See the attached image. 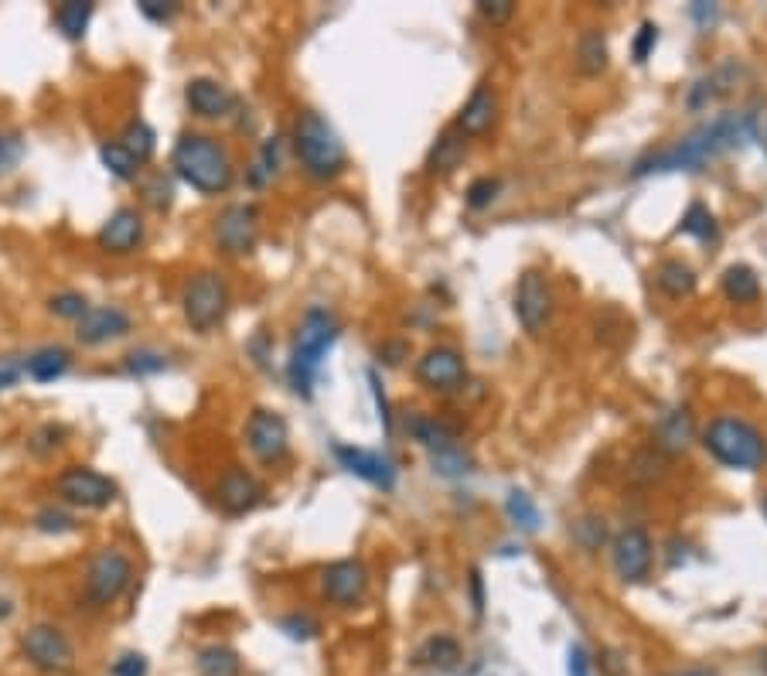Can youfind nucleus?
I'll use <instances>...</instances> for the list:
<instances>
[{
  "label": "nucleus",
  "mask_w": 767,
  "mask_h": 676,
  "mask_svg": "<svg viewBox=\"0 0 767 676\" xmlns=\"http://www.w3.org/2000/svg\"><path fill=\"white\" fill-rule=\"evenodd\" d=\"M750 141V121L747 113H723L716 121L703 124L700 131H693L690 137H682L679 144L644 157L638 162L634 175H652V171H696L703 168L713 157L737 150Z\"/></svg>",
  "instance_id": "nucleus-1"
},
{
  "label": "nucleus",
  "mask_w": 767,
  "mask_h": 676,
  "mask_svg": "<svg viewBox=\"0 0 767 676\" xmlns=\"http://www.w3.org/2000/svg\"><path fill=\"white\" fill-rule=\"evenodd\" d=\"M171 168L201 195H222L235 178L229 150L209 134H181L171 150Z\"/></svg>",
  "instance_id": "nucleus-2"
},
{
  "label": "nucleus",
  "mask_w": 767,
  "mask_h": 676,
  "mask_svg": "<svg viewBox=\"0 0 767 676\" xmlns=\"http://www.w3.org/2000/svg\"><path fill=\"white\" fill-rule=\"evenodd\" d=\"M335 339H338L335 314L325 311V308H311L304 314L297 335H294V349H291V360H287L291 386H294L297 396H304V401H311L321 363H325V355L335 345Z\"/></svg>",
  "instance_id": "nucleus-3"
},
{
  "label": "nucleus",
  "mask_w": 767,
  "mask_h": 676,
  "mask_svg": "<svg viewBox=\"0 0 767 676\" xmlns=\"http://www.w3.org/2000/svg\"><path fill=\"white\" fill-rule=\"evenodd\" d=\"M294 150L297 162L314 181H332L348 168V150L338 131L317 110H304L294 121Z\"/></svg>",
  "instance_id": "nucleus-4"
},
{
  "label": "nucleus",
  "mask_w": 767,
  "mask_h": 676,
  "mask_svg": "<svg viewBox=\"0 0 767 676\" xmlns=\"http://www.w3.org/2000/svg\"><path fill=\"white\" fill-rule=\"evenodd\" d=\"M703 445L726 468L757 471L767 461V441L754 424L740 417H716L703 434Z\"/></svg>",
  "instance_id": "nucleus-5"
},
{
  "label": "nucleus",
  "mask_w": 767,
  "mask_h": 676,
  "mask_svg": "<svg viewBox=\"0 0 767 676\" xmlns=\"http://www.w3.org/2000/svg\"><path fill=\"white\" fill-rule=\"evenodd\" d=\"M181 311L195 332H212L229 311V284L222 281V273L216 270L195 273L181 294Z\"/></svg>",
  "instance_id": "nucleus-6"
},
{
  "label": "nucleus",
  "mask_w": 767,
  "mask_h": 676,
  "mask_svg": "<svg viewBox=\"0 0 767 676\" xmlns=\"http://www.w3.org/2000/svg\"><path fill=\"white\" fill-rule=\"evenodd\" d=\"M134 581V561L116 547H106L99 550L93 561H90V571H86V599L96 605V609H106L113 605L119 594H124Z\"/></svg>",
  "instance_id": "nucleus-7"
},
{
  "label": "nucleus",
  "mask_w": 767,
  "mask_h": 676,
  "mask_svg": "<svg viewBox=\"0 0 767 676\" xmlns=\"http://www.w3.org/2000/svg\"><path fill=\"white\" fill-rule=\"evenodd\" d=\"M21 653L34 669L52 673V676L69 673L75 666V649L69 643V635L49 622H38L21 635Z\"/></svg>",
  "instance_id": "nucleus-8"
},
{
  "label": "nucleus",
  "mask_w": 767,
  "mask_h": 676,
  "mask_svg": "<svg viewBox=\"0 0 767 676\" xmlns=\"http://www.w3.org/2000/svg\"><path fill=\"white\" fill-rule=\"evenodd\" d=\"M55 492L69 506H83V509H106L116 499V482L99 475L96 468L86 465H72L55 479Z\"/></svg>",
  "instance_id": "nucleus-9"
},
{
  "label": "nucleus",
  "mask_w": 767,
  "mask_h": 676,
  "mask_svg": "<svg viewBox=\"0 0 767 676\" xmlns=\"http://www.w3.org/2000/svg\"><path fill=\"white\" fill-rule=\"evenodd\" d=\"M515 318L529 335H543L553 318V291L539 270H526L515 288Z\"/></svg>",
  "instance_id": "nucleus-10"
},
{
  "label": "nucleus",
  "mask_w": 767,
  "mask_h": 676,
  "mask_svg": "<svg viewBox=\"0 0 767 676\" xmlns=\"http://www.w3.org/2000/svg\"><path fill=\"white\" fill-rule=\"evenodd\" d=\"M246 445L253 451L256 461L263 465H276L284 461L287 451H291V430H287V420L280 417L276 410H253L250 414V424H246Z\"/></svg>",
  "instance_id": "nucleus-11"
},
{
  "label": "nucleus",
  "mask_w": 767,
  "mask_h": 676,
  "mask_svg": "<svg viewBox=\"0 0 767 676\" xmlns=\"http://www.w3.org/2000/svg\"><path fill=\"white\" fill-rule=\"evenodd\" d=\"M256 240H260V209L256 206H229L216 219V243L229 257L253 253Z\"/></svg>",
  "instance_id": "nucleus-12"
},
{
  "label": "nucleus",
  "mask_w": 767,
  "mask_h": 676,
  "mask_svg": "<svg viewBox=\"0 0 767 676\" xmlns=\"http://www.w3.org/2000/svg\"><path fill=\"white\" fill-rule=\"evenodd\" d=\"M611 553H614V571H618L621 581L638 584V581L649 578V571H652V537L644 533L641 527L621 530L614 537Z\"/></svg>",
  "instance_id": "nucleus-13"
},
{
  "label": "nucleus",
  "mask_w": 767,
  "mask_h": 676,
  "mask_svg": "<svg viewBox=\"0 0 767 676\" xmlns=\"http://www.w3.org/2000/svg\"><path fill=\"white\" fill-rule=\"evenodd\" d=\"M321 584H325V599L348 609L358 605L366 599V587H369V571L361 561H335L325 568L321 574Z\"/></svg>",
  "instance_id": "nucleus-14"
},
{
  "label": "nucleus",
  "mask_w": 767,
  "mask_h": 676,
  "mask_svg": "<svg viewBox=\"0 0 767 676\" xmlns=\"http://www.w3.org/2000/svg\"><path fill=\"white\" fill-rule=\"evenodd\" d=\"M467 370H464V360L461 352L448 349V345H437L430 352H423V360L417 363V379L427 386V389H440V393H451L464 383Z\"/></svg>",
  "instance_id": "nucleus-15"
},
{
  "label": "nucleus",
  "mask_w": 767,
  "mask_h": 676,
  "mask_svg": "<svg viewBox=\"0 0 767 676\" xmlns=\"http://www.w3.org/2000/svg\"><path fill=\"white\" fill-rule=\"evenodd\" d=\"M96 243H99V250H106V253H113V257L134 253V250L144 243V216H140L137 209H116V212L103 222V229H99V236H96Z\"/></svg>",
  "instance_id": "nucleus-16"
},
{
  "label": "nucleus",
  "mask_w": 767,
  "mask_h": 676,
  "mask_svg": "<svg viewBox=\"0 0 767 676\" xmlns=\"http://www.w3.org/2000/svg\"><path fill=\"white\" fill-rule=\"evenodd\" d=\"M335 458L342 461V468H348L358 479H366L376 489H392L396 486V465L392 458L379 455V451H366V448H351V445H335Z\"/></svg>",
  "instance_id": "nucleus-17"
},
{
  "label": "nucleus",
  "mask_w": 767,
  "mask_h": 676,
  "mask_svg": "<svg viewBox=\"0 0 767 676\" xmlns=\"http://www.w3.org/2000/svg\"><path fill=\"white\" fill-rule=\"evenodd\" d=\"M127 332H130V314L124 308H113V304L90 308L75 322V335L83 345H103V342H113V339H124Z\"/></svg>",
  "instance_id": "nucleus-18"
},
{
  "label": "nucleus",
  "mask_w": 767,
  "mask_h": 676,
  "mask_svg": "<svg viewBox=\"0 0 767 676\" xmlns=\"http://www.w3.org/2000/svg\"><path fill=\"white\" fill-rule=\"evenodd\" d=\"M185 100L191 106L195 116H201V121H225V116L235 110V93L222 83H216V79H191L188 90H185Z\"/></svg>",
  "instance_id": "nucleus-19"
},
{
  "label": "nucleus",
  "mask_w": 767,
  "mask_h": 676,
  "mask_svg": "<svg viewBox=\"0 0 767 676\" xmlns=\"http://www.w3.org/2000/svg\"><path fill=\"white\" fill-rule=\"evenodd\" d=\"M216 496H219V506H222L225 512L242 516V512L256 509L263 489H260V482L253 479V475H246L242 468H229V471L222 475V479H219Z\"/></svg>",
  "instance_id": "nucleus-20"
},
{
  "label": "nucleus",
  "mask_w": 767,
  "mask_h": 676,
  "mask_svg": "<svg viewBox=\"0 0 767 676\" xmlns=\"http://www.w3.org/2000/svg\"><path fill=\"white\" fill-rule=\"evenodd\" d=\"M495 113H498V100L488 86H477L471 93V100L464 103L461 116H458V134L461 137H481L495 124Z\"/></svg>",
  "instance_id": "nucleus-21"
},
{
  "label": "nucleus",
  "mask_w": 767,
  "mask_h": 676,
  "mask_svg": "<svg viewBox=\"0 0 767 676\" xmlns=\"http://www.w3.org/2000/svg\"><path fill=\"white\" fill-rule=\"evenodd\" d=\"M69 366H72V352L62 349V345H49V349H38L34 355H28L24 373H28L34 383H52V379L65 376Z\"/></svg>",
  "instance_id": "nucleus-22"
},
{
  "label": "nucleus",
  "mask_w": 767,
  "mask_h": 676,
  "mask_svg": "<svg viewBox=\"0 0 767 676\" xmlns=\"http://www.w3.org/2000/svg\"><path fill=\"white\" fill-rule=\"evenodd\" d=\"M655 437H659V448L665 451H685L693 441V417L685 414V410H669L659 427H655Z\"/></svg>",
  "instance_id": "nucleus-23"
},
{
  "label": "nucleus",
  "mask_w": 767,
  "mask_h": 676,
  "mask_svg": "<svg viewBox=\"0 0 767 676\" xmlns=\"http://www.w3.org/2000/svg\"><path fill=\"white\" fill-rule=\"evenodd\" d=\"M407 430L417 437V441H420L423 448H430L433 455H437V451L454 448V430H451V427H443V424H440V420H433V417L410 414V417H407Z\"/></svg>",
  "instance_id": "nucleus-24"
},
{
  "label": "nucleus",
  "mask_w": 767,
  "mask_h": 676,
  "mask_svg": "<svg viewBox=\"0 0 767 676\" xmlns=\"http://www.w3.org/2000/svg\"><path fill=\"white\" fill-rule=\"evenodd\" d=\"M577 69L584 75H600L603 69H608V42H603V34L597 28H587L580 34V42H577Z\"/></svg>",
  "instance_id": "nucleus-25"
},
{
  "label": "nucleus",
  "mask_w": 767,
  "mask_h": 676,
  "mask_svg": "<svg viewBox=\"0 0 767 676\" xmlns=\"http://www.w3.org/2000/svg\"><path fill=\"white\" fill-rule=\"evenodd\" d=\"M723 294L737 301V304H747V301H757L760 298V277L744 267V263H734V267H726L723 273Z\"/></svg>",
  "instance_id": "nucleus-26"
},
{
  "label": "nucleus",
  "mask_w": 767,
  "mask_h": 676,
  "mask_svg": "<svg viewBox=\"0 0 767 676\" xmlns=\"http://www.w3.org/2000/svg\"><path fill=\"white\" fill-rule=\"evenodd\" d=\"M93 4L90 0H65V4L55 8V24L65 38H72V42H78V38L86 34L90 28V18H93Z\"/></svg>",
  "instance_id": "nucleus-27"
},
{
  "label": "nucleus",
  "mask_w": 767,
  "mask_h": 676,
  "mask_svg": "<svg viewBox=\"0 0 767 676\" xmlns=\"http://www.w3.org/2000/svg\"><path fill=\"white\" fill-rule=\"evenodd\" d=\"M198 676H239L242 673V659L235 649L229 646H209L198 653Z\"/></svg>",
  "instance_id": "nucleus-28"
},
{
  "label": "nucleus",
  "mask_w": 767,
  "mask_h": 676,
  "mask_svg": "<svg viewBox=\"0 0 767 676\" xmlns=\"http://www.w3.org/2000/svg\"><path fill=\"white\" fill-rule=\"evenodd\" d=\"M417 663L430 669H454L461 663V646L451 635H433V639H427V646L417 653Z\"/></svg>",
  "instance_id": "nucleus-29"
},
{
  "label": "nucleus",
  "mask_w": 767,
  "mask_h": 676,
  "mask_svg": "<svg viewBox=\"0 0 767 676\" xmlns=\"http://www.w3.org/2000/svg\"><path fill=\"white\" fill-rule=\"evenodd\" d=\"M119 144L127 147V154L134 157V162L144 168L150 157H154V150H157V134H154V127L150 124H144V121H130L127 124V131H124V137H119Z\"/></svg>",
  "instance_id": "nucleus-30"
},
{
  "label": "nucleus",
  "mask_w": 767,
  "mask_h": 676,
  "mask_svg": "<svg viewBox=\"0 0 767 676\" xmlns=\"http://www.w3.org/2000/svg\"><path fill=\"white\" fill-rule=\"evenodd\" d=\"M659 288L669 298H690L696 291V273L685 267V263H679V260H669L659 270Z\"/></svg>",
  "instance_id": "nucleus-31"
},
{
  "label": "nucleus",
  "mask_w": 767,
  "mask_h": 676,
  "mask_svg": "<svg viewBox=\"0 0 767 676\" xmlns=\"http://www.w3.org/2000/svg\"><path fill=\"white\" fill-rule=\"evenodd\" d=\"M461 154H464V141L451 131V134H443V137L433 144L427 168H430L433 175H448V171H454V168H458Z\"/></svg>",
  "instance_id": "nucleus-32"
},
{
  "label": "nucleus",
  "mask_w": 767,
  "mask_h": 676,
  "mask_svg": "<svg viewBox=\"0 0 767 676\" xmlns=\"http://www.w3.org/2000/svg\"><path fill=\"white\" fill-rule=\"evenodd\" d=\"M505 512H508V520H512L518 530H526V533H536V530H539V509H536V502H533L529 492L512 489L508 499H505Z\"/></svg>",
  "instance_id": "nucleus-33"
},
{
  "label": "nucleus",
  "mask_w": 767,
  "mask_h": 676,
  "mask_svg": "<svg viewBox=\"0 0 767 676\" xmlns=\"http://www.w3.org/2000/svg\"><path fill=\"white\" fill-rule=\"evenodd\" d=\"M99 157H103L106 171H109L113 178H119V181H130V178H137V171H140V165L134 162V157L127 154V147L119 144V141L103 144V147H99Z\"/></svg>",
  "instance_id": "nucleus-34"
},
{
  "label": "nucleus",
  "mask_w": 767,
  "mask_h": 676,
  "mask_svg": "<svg viewBox=\"0 0 767 676\" xmlns=\"http://www.w3.org/2000/svg\"><path fill=\"white\" fill-rule=\"evenodd\" d=\"M679 232H685V236H696L700 243H716V219H713V212L706 209V206H690V212L682 216V226H679Z\"/></svg>",
  "instance_id": "nucleus-35"
},
{
  "label": "nucleus",
  "mask_w": 767,
  "mask_h": 676,
  "mask_svg": "<svg viewBox=\"0 0 767 676\" xmlns=\"http://www.w3.org/2000/svg\"><path fill=\"white\" fill-rule=\"evenodd\" d=\"M160 370H168V355H160L154 349H137L127 355V373H134V376H150Z\"/></svg>",
  "instance_id": "nucleus-36"
},
{
  "label": "nucleus",
  "mask_w": 767,
  "mask_h": 676,
  "mask_svg": "<svg viewBox=\"0 0 767 676\" xmlns=\"http://www.w3.org/2000/svg\"><path fill=\"white\" fill-rule=\"evenodd\" d=\"M276 168H280V137H270V141L263 144V150H260V162H256L250 181H253V185H266V181L276 175Z\"/></svg>",
  "instance_id": "nucleus-37"
},
{
  "label": "nucleus",
  "mask_w": 767,
  "mask_h": 676,
  "mask_svg": "<svg viewBox=\"0 0 767 676\" xmlns=\"http://www.w3.org/2000/svg\"><path fill=\"white\" fill-rule=\"evenodd\" d=\"M52 314H59V318H69V322H78V318H83L86 311H90V301L78 294V291H62V294H55L52 298Z\"/></svg>",
  "instance_id": "nucleus-38"
},
{
  "label": "nucleus",
  "mask_w": 767,
  "mask_h": 676,
  "mask_svg": "<svg viewBox=\"0 0 767 676\" xmlns=\"http://www.w3.org/2000/svg\"><path fill=\"white\" fill-rule=\"evenodd\" d=\"M171 195H175V188H171V178H168V175H154V178L144 185V198H147V202H150L157 212H165V209L171 206Z\"/></svg>",
  "instance_id": "nucleus-39"
},
{
  "label": "nucleus",
  "mask_w": 767,
  "mask_h": 676,
  "mask_svg": "<svg viewBox=\"0 0 767 676\" xmlns=\"http://www.w3.org/2000/svg\"><path fill=\"white\" fill-rule=\"evenodd\" d=\"M34 527L42 530V533H65V530H72L75 527V520L69 512H62V509H42L34 516Z\"/></svg>",
  "instance_id": "nucleus-40"
},
{
  "label": "nucleus",
  "mask_w": 767,
  "mask_h": 676,
  "mask_svg": "<svg viewBox=\"0 0 767 676\" xmlns=\"http://www.w3.org/2000/svg\"><path fill=\"white\" fill-rule=\"evenodd\" d=\"M137 8H140L144 18H150V21H157V24H165V21H171V18L178 14L175 0H137Z\"/></svg>",
  "instance_id": "nucleus-41"
},
{
  "label": "nucleus",
  "mask_w": 767,
  "mask_h": 676,
  "mask_svg": "<svg viewBox=\"0 0 767 676\" xmlns=\"http://www.w3.org/2000/svg\"><path fill=\"white\" fill-rule=\"evenodd\" d=\"M433 468L440 475H464L467 471V458L458 448H448V451H437L433 455Z\"/></svg>",
  "instance_id": "nucleus-42"
},
{
  "label": "nucleus",
  "mask_w": 767,
  "mask_h": 676,
  "mask_svg": "<svg viewBox=\"0 0 767 676\" xmlns=\"http://www.w3.org/2000/svg\"><path fill=\"white\" fill-rule=\"evenodd\" d=\"M477 14H481L484 21H492V24H505V21L515 14V4H512V0H481Z\"/></svg>",
  "instance_id": "nucleus-43"
},
{
  "label": "nucleus",
  "mask_w": 767,
  "mask_h": 676,
  "mask_svg": "<svg viewBox=\"0 0 767 676\" xmlns=\"http://www.w3.org/2000/svg\"><path fill=\"white\" fill-rule=\"evenodd\" d=\"M495 191H498V181L495 178H477L471 188H467V206L471 209H484L495 198Z\"/></svg>",
  "instance_id": "nucleus-44"
},
{
  "label": "nucleus",
  "mask_w": 767,
  "mask_h": 676,
  "mask_svg": "<svg viewBox=\"0 0 767 676\" xmlns=\"http://www.w3.org/2000/svg\"><path fill=\"white\" fill-rule=\"evenodd\" d=\"M655 42H659V28L652 21H644L641 31H638V38H634V62H649Z\"/></svg>",
  "instance_id": "nucleus-45"
},
{
  "label": "nucleus",
  "mask_w": 767,
  "mask_h": 676,
  "mask_svg": "<svg viewBox=\"0 0 767 676\" xmlns=\"http://www.w3.org/2000/svg\"><path fill=\"white\" fill-rule=\"evenodd\" d=\"M280 628H284L291 639H311V635H317V622L311 615H287L280 622Z\"/></svg>",
  "instance_id": "nucleus-46"
},
{
  "label": "nucleus",
  "mask_w": 767,
  "mask_h": 676,
  "mask_svg": "<svg viewBox=\"0 0 767 676\" xmlns=\"http://www.w3.org/2000/svg\"><path fill=\"white\" fill-rule=\"evenodd\" d=\"M113 676H147V659L140 653H124L113 663Z\"/></svg>",
  "instance_id": "nucleus-47"
},
{
  "label": "nucleus",
  "mask_w": 767,
  "mask_h": 676,
  "mask_svg": "<svg viewBox=\"0 0 767 676\" xmlns=\"http://www.w3.org/2000/svg\"><path fill=\"white\" fill-rule=\"evenodd\" d=\"M747 121H750V141H757L767 154V103H760L754 113H747Z\"/></svg>",
  "instance_id": "nucleus-48"
},
{
  "label": "nucleus",
  "mask_w": 767,
  "mask_h": 676,
  "mask_svg": "<svg viewBox=\"0 0 767 676\" xmlns=\"http://www.w3.org/2000/svg\"><path fill=\"white\" fill-rule=\"evenodd\" d=\"M21 373H24V366L18 360H4V363H0V389L14 386L21 379Z\"/></svg>",
  "instance_id": "nucleus-49"
},
{
  "label": "nucleus",
  "mask_w": 767,
  "mask_h": 676,
  "mask_svg": "<svg viewBox=\"0 0 767 676\" xmlns=\"http://www.w3.org/2000/svg\"><path fill=\"white\" fill-rule=\"evenodd\" d=\"M570 676H590V659H587V653H584V646H574L570 649Z\"/></svg>",
  "instance_id": "nucleus-50"
},
{
  "label": "nucleus",
  "mask_w": 767,
  "mask_h": 676,
  "mask_svg": "<svg viewBox=\"0 0 767 676\" xmlns=\"http://www.w3.org/2000/svg\"><path fill=\"white\" fill-rule=\"evenodd\" d=\"M690 11H693V18H696V21H700L703 28H706V24H713V21H716V14H719V11H716L713 4H703V0H696V4H693Z\"/></svg>",
  "instance_id": "nucleus-51"
},
{
  "label": "nucleus",
  "mask_w": 767,
  "mask_h": 676,
  "mask_svg": "<svg viewBox=\"0 0 767 676\" xmlns=\"http://www.w3.org/2000/svg\"><path fill=\"white\" fill-rule=\"evenodd\" d=\"M11 162H14V147H11V141H8V137H0V171H4Z\"/></svg>",
  "instance_id": "nucleus-52"
},
{
  "label": "nucleus",
  "mask_w": 767,
  "mask_h": 676,
  "mask_svg": "<svg viewBox=\"0 0 767 676\" xmlns=\"http://www.w3.org/2000/svg\"><path fill=\"white\" fill-rule=\"evenodd\" d=\"M760 669H764V676H767V653L760 656Z\"/></svg>",
  "instance_id": "nucleus-53"
},
{
  "label": "nucleus",
  "mask_w": 767,
  "mask_h": 676,
  "mask_svg": "<svg viewBox=\"0 0 767 676\" xmlns=\"http://www.w3.org/2000/svg\"><path fill=\"white\" fill-rule=\"evenodd\" d=\"M685 676H703V673H685Z\"/></svg>",
  "instance_id": "nucleus-54"
},
{
  "label": "nucleus",
  "mask_w": 767,
  "mask_h": 676,
  "mask_svg": "<svg viewBox=\"0 0 767 676\" xmlns=\"http://www.w3.org/2000/svg\"><path fill=\"white\" fill-rule=\"evenodd\" d=\"M764 512H767V499H764Z\"/></svg>",
  "instance_id": "nucleus-55"
}]
</instances>
